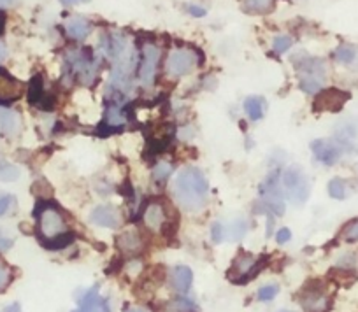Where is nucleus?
I'll list each match as a JSON object with an SVG mask.
<instances>
[{
    "mask_svg": "<svg viewBox=\"0 0 358 312\" xmlns=\"http://www.w3.org/2000/svg\"><path fill=\"white\" fill-rule=\"evenodd\" d=\"M176 204L187 212H199L208 205L209 183L197 167H187L176 177L172 186Z\"/></svg>",
    "mask_w": 358,
    "mask_h": 312,
    "instance_id": "1",
    "label": "nucleus"
},
{
    "mask_svg": "<svg viewBox=\"0 0 358 312\" xmlns=\"http://www.w3.org/2000/svg\"><path fill=\"white\" fill-rule=\"evenodd\" d=\"M36 223L37 235L50 248H60L67 242V237L71 235V226H69L67 218L60 211V207L57 204H51V202H41L37 205Z\"/></svg>",
    "mask_w": 358,
    "mask_h": 312,
    "instance_id": "2",
    "label": "nucleus"
},
{
    "mask_svg": "<svg viewBox=\"0 0 358 312\" xmlns=\"http://www.w3.org/2000/svg\"><path fill=\"white\" fill-rule=\"evenodd\" d=\"M69 74L83 87H92L97 81L101 61L88 50H71L65 54Z\"/></svg>",
    "mask_w": 358,
    "mask_h": 312,
    "instance_id": "3",
    "label": "nucleus"
},
{
    "mask_svg": "<svg viewBox=\"0 0 358 312\" xmlns=\"http://www.w3.org/2000/svg\"><path fill=\"white\" fill-rule=\"evenodd\" d=\"M299 84L309 95H316L323 90L327 81V65L320 58L306 57L302 60H295Z\"/></svg>",
    "mask_w": 358,
    "mask_h": 312,
    "instance_id": "4",
    "label": "nucleus"
},
{
    "mask_svg": "<svg viewBox=\"0 0 358 312\" xmlns=\"http://www.w3.org/2000/svg\"><path fill=\"white\" fill-rule=\"evenodd\" d=\"M260 204L265 214L283 216L287 211L285 193L280 186V170H273L260 186Z\"/></svg>",
    "mask_w": 358,
    "mask_h": 312,
    "instance_id": "5",
    "label": "nucleus"
},
{
    "mask_svg": "<svg viewBox=\"0 0 358 312\" xmlns=\"http://www.w3.org/2000/svg\"><path fill=\"white\" fill-rule=\"evenodd\" d=\"M283 190L292 204L302 205L308 202L311 193V181L301 167L292 165L283 174Z\"/></svg>",
    "mask_w": 358,
    "mask_h": 312,
    "instance_id": "6",
    "label": "nucleus"
},
{
    "mask_svg": "<svg viewBox=\"0 0 358 312\" xmlns=\"http://www.w3.org/2000/svg\"><path fill=\"white\" fill-rule=\"evenodd\" d=\"M201 64L197 51L190 50V47H176L169 53L167 60H165V72L171 77H183V75L190 74L197 65Z\"/></svg>",
    "mask_w": 358,
    "mask_h": 312,
    "instance_id": "7",
    "label": "nucleus"
},
{
    "mask_svg": "<svg viewBox=\"0 0 358 312\" xmlns=\"http://www.w3.org/2000/svg\"><path fill=\"white\" fill-rule=\"evenodd\" d=\"M162 51L157 44L146 43L141 50V58H139V67H137V77H139V83L144 88H151L157 80V70L158 64H160Z\"/></svg>",
    "mask_w": 358,
    "mask_h": 312,
    "instance_id": "8",
    "label": "nucleus"
},
{
    "mask_svg": "<svg viewBox=\"0 0 358 312\" xmlns=\"http://www.w3.org/2000/svg\"><path fill=\"white\" fill-rule=\"evenodd\" d=\"M260 258H257L251 253H241L232 263V269H230V279L236 281V283H244V281L251 279L255 274L260 269Z\"/></svg>",
    "mask_w": 358,
    "mask_h": 312,
    "instance_id": "9",
    "label": "nucleus"
},
{
    "mask_svg": "<svg viewBox=\"0 0 358 312\" xmlns=\"http://www.w3.org/2000/svg\"><path fill=\"white\" fill-rule=\"evenodd\" d=\"M167 207L164 202L151 200L148 202L146 207L143 209V225L146 226L150 232H162L167 226Z\"/></svg>",
    "mask_w": 358,
    "mask_h": 312,
    "instance_id": "10",
    "label": "nucleus"
},
{
    "mask_svg": "<svg viewBox=\"0 0 358 312\" xmlns=\"http://www.w3.org/2000/svg\"><path fill=\"white\" fill-rule=\"evenodd\" d=\"M311 151L313 154H315L316 162H320L325 167L336 165V163L341 160V154H343V151H341V147L337 146V142L334 139L313 140Z\"/></svg>",
    "mask_w": 358,
    "mask_h": 312,
    "instance_id": "11",
    "label": "nucleus"
},
{
    "mask_svg": "<svg viewBox=\"0 0 358 312\" xmlns=\"http://www.w3.org/2000/svg\"><path fill=\"white\" fill-rule=\"evenodd\" d=\"M88 221L101 228H118L122 225V212L111 204H101L92 209Z\"/></svg>",
    "mask_w": 358,
    "mask_h": 312,
    "instance_id": "12",
    "label": "nucleus"
},
{
    "mask_svg": "<svg viewBox=\"0 0 358 312\" xmlns=\"http://www.w3.org/2000/svg\"><path fill=\"white\" fill-rule=\"evenodd\" d=\"M125 104L127 101H123V98H108V105H106L104 112L106 125L111 126V128H123L129 123Z\"/></svg>",
    "mask_w": 358,
    "mask_h": 312,
    "instance_id": "13",
    "label": "nucleus"
},
{
    "mask_svg": "<svg viewBox=\"0 0 358 312\" xmlns=\"http://www.w3.org/2000/svg\"><path fill=\"white\" fill-rule=\"evenodd\" d=\"M116 246H118V249L125 256H137L143 253L144 239L137 230L130 228V230H125L123 233H120Z\"/></svg>",
    "mask_w": 358,
    "mask_h": 312,
    "instance_id": "14",
    "label": "nucleus"
},
{
    "mask_svg": "<svg viewBox=\"0 0 358 312\" xmlns=\"http://www.w3.org/2000/svg\"><path fill=\"white\" fill-rule=\"evenodd\" d=\"M23 95V84L6 70H0V105L11 104Z\"/></svg>",
    "mask_w": 358,
    "mask_h": 312,
    "instance_id": "15",
    "label": "nucleus"
},
{
    "mask_svg": "<svg viewBox=\"0 0 358 312\" xmlns=\"http://www.w3.org/2000/svg\"><path fill=\"white\" fill-rule=\"evenodd\" d=\"M72 312H111V307H109V302L101 297L99 288H92L83 295L79 307Z\"/></svg>",
    "mask_w": 358,
    "mask_h": 312,
    "instance_id": "16",
    "label": "nucleus"
},
{
    "mask_svg": "<svg viewBox=\"0 0 358 312\" xmlns=\"http://www.w3.org/2000/svg\"><path fill=\"white\" fill-rule=\"evenodd\" d=\"M301 304L306 312H327L329 309V297L322 288H308L302 293Z\"/></svg>",
    "mask_w": 358,
    "mask_h": 312,
    "instance_id": "17",
    "label": "nucleus"
},
{
    "mask_svg": "<svg viewBox=\"0 0 358 312\" xmlns=\"http://www.w3.org/2000/svg\"><path fill=\"white\" fill-rule=\"evenodd\" d=\"M334 140H336L337 146L341 147L343 153H355L357 151V146H355V140H357V125L351 121L341 123L337 126Z\"/></svg>",
    "mask_w": 358,
    "mask_h": 312,
    "instance_id": "18",
    "label": "nucleus"
},
{
    "mask_svg": "<svg viewBox=\"0 0 358 312\" xmlns=\"http://www.w3.org/2000/svg\"><path fill=\"white\" fill-rule=\"evenodd\" d=\"M348 98L346 94L339 90H329V91H323L320 94L318 101H316L315 109L316 111H339L343 107L344 101Z\"/></svg>",
    "mask_w": 358,
    "mask_h": 312,
    "instance_id": "19",
    "label": "nucleus"
},
{
    "mask_svg": "<svg viewBox=\"0 0 358 312\" xmlns=\"http://www.w3.org/2000/svg\"><path fill=\"white\" fill-rule=\"evenodd\" d=\"M92 30H94L92 23L86 18H83V16H72L65 23V34L72 40H85L92 34Z\"/></svg>",
    "mask_w": 358,
    "mask_h": 312,
    "instance_id": "20",
    "label": "nucleus"
},
{
    "mask_svg": "<svg viewBox=\"0 0 358 312\" xmlns=\"http://www.w3.org/2000/svg\"><path fill=\"white\" fill-rule=\"evenodd\" d=\"M192 281H194V274L188 267L179 265L172 270L171 274V286L174 288V291H178L179 295H185L192 288Z\"/></svg>",
    "mask_w": 358,
    "mask_h": 312,
    "instance_id": "21",
    "label": "nucleus"
},
{
    "mask_svg": "<svg viewBox=\"0 0 358 312\" xmlns=\"http://www.w3.org/2000/svg\"><path fill=\"white\" fill-rule=\"evenodd\" d=\"M22 128V119H20L18 112L11 111V109L0 107V130L6 135H16Z\"/></svg>",
    "mask_w": 358,
    "mask_h": 312,
    "instance_id": "22",
    "label": "nucleus"
},
{
    "mask_svg": "<svg viewBox=\"0 0 358 312\" xmlns=\"http://www.w3.org/2000/svg\"><path fill=\"white\" fill-rule=\"evenodd\" d=\"M334 60L344 67L355 68L358 65V47L351 46V44H343L334 51Z\"/></svg>",
    "mask_w": 358,
    "mask_h": 312,
    "instance_id": "23",
    "label": "nucleus"
},
{
    "mask_svg": "<svg viewBox=\"0 0 358 312\" xmlns=\"http://www.w3.org/2000/svg\"><path fill=\"white\" fill-rule=\"evenodd\" d=\"M248 221L246 219L239 218V219H234V221L225 223V241H232L237 242L241 239L246 237L248 233Z\"/></svg>",
    "mask_w": 358,
    "mask_h": 312,
    "instance_id": "24",
    "label": "nucleus"
},
{
    "mask_svg": "<svg viewBox=\"0 0 358 312\" xmlns=\"http://www.w3.org/2000/svg\"><path fill=\"white\" fill-rule=\"evenodd\" d=\"M244 112H246L251 121H260L265 114V101L262 97H257V95L248 97L244 101Z\"/></svg>",
    "mask_w": 358,
    "mask_h": 312,
    "instance_id": "25",
    "label": "nucleus"
},
{
    "mask_svg": "<svg viewBox=\"0 0 358 312\" xmlns=\"http://www.w3.org/2000/svg\"><path fill=\"white\" fill-rule=\"evenodd\" d=\"M165 312H199V307L190 298L178 297L176 300L169 302V305L165 307Z\"/></svg>",
    "mask_w": 358,
    "mask_h": 312,
    "instance_id": "26",
    "label": "nucleus"
},
{
    "mask_svg": "<svg viewBox=\"0 0 358 312\" xmlns=\"http://www.w3.org/2000/svg\"><path fill=\"white\" fill-rule=\"evenodd\" d=\"M274 0H243V9L253 15H264L273 9Z\"/></svg>",
    "mask_w": 358,
    "mask_h": 312,
    "instance_id": "27",
    "label": "nucleus"
},
{
    "mask_svg": "<svg viewBox=\"0 0 358 312\" xmlns=\"http://www.w3.org/2000/svg\"><path fill=\"white\" fill-rule=\"evenodd\" d=\"M329 195L336 200H344L348 197V183L341 177H334L329 183Z\"/></svg>",
    "mask_w": 358,
    "mask_h": 312,
    "instance_id": "28",
    "label": "nucleus"
},
{
    "mask_svg": "<svg viewBox=\"0 0 358 312\" xmlns=\"http://www.w3.org/2000/svg\"><path fill=\"white\" fill-rule=\"evenodd\" d=\"M172 165L169 162H158L157 165L153 167V170H151V177H153V181H157V183H165V181L169 179V177L172 176Z\"/></svg>",
    "mask_w": 358,
    "mask_h": 312,
    "instance_id": "29",
    "label": "nucleus"
},
{
    "mask_svg": "<svg viewBox=\"0 0 358 312\" xmlns=\"http://www.w3.org/2000/svg\"><path fill=\"white\" fill-rule=\"evenodd\" d=\"M20 177V169L13 163L4 162L0 160V181H6V183H11V181H16Z\"/></svg>",
    "mask_w": 358,
    "mask_h": 312,
    "instance_id": "30",
    "label": "nucleus"
},
{
    "mask_svg": "<svg viewBox=\"0 0 358 312\" xmlns=\"http://www.w3.org/2000/svg\"><path fill=\"white\" fill-rule=\"evenodd\" d=\"M341 239L344 242H357L358 241V218L351 219L350 223H346V226L341 232Z\"/></svg>",
    "mask_w": 358,
    "mask_h": 312,
    "instance_id": "31",
    "label": "nucleus"
},
{
    "mask_svg": "<svg viewBox=\"0 0 358 312\" xmlns=\"http://www.w3.org/2000/svg\"><path fill=\"white\" fill-rule=\"evenodd\" d=\"M292 46H294V39L288 36H278L276 39L273 40V50H274V53H278V54H283L285 51L290 50Z\"/></svg>",
    "mask_w": 358,
    "mask_h": 312,
    "instance_id": "32",
    "label": "nucleus"
},
{
    "mask_svg": "<svg viewBox=\"0 0 358 312\" xmlns=\"http://www.w3.org/2000/svg\"><path fill=\"white\" fill-rule=\"evenodd\" d=\"M278 293H280V288H278L276 284H265V286H262L260 290H258L257 298L260 302H268L273 300Z\"/></svg>",
    "mask_w": 358,
    "mask_h": 312,
    "instance_id": "33",
    "label": "nucleus"
},
{
    "mask_svg": "<svg viewBox=\"0 0 358 312\" xmlns=\"http://www.w3.org/2000/svg\"><path fill=\"white\" fill-rule=\"evenodd\" d=\"M211 239H213V242H216V244H220V242L225 241V223H222V221L213 223Z\"/></svg>",
    "mask_w": 358,
    "mask_h": 312,
    "instance_id": "34",
    "label": "nucleus"
},
{
    "mask_svg": "<svg viewBox=\"0 0 358 312\" xmlns=\"http://www.w3.org/2000/svg\"><path fill=\"white\" fill-rule=\"evenodd\" d=\"M11 279H13L11 269H9V267L6 265V263L0 262V291H4L6 288L9 286Z\"/></svg>",
    "mask_w": 358,
    "mask_h": 312,
    "instance_id": "35",
    "label": "nucleus"
},
{
    "mask_svg": "<svg viewBox=\"0 0 358 312\" xmlns=\"http://www.w3.org/2000/svg\"><path fill=\"white\" fill-rule=\"evenodd\" d=\"M11 207H13V197H9V195L0 197V216H4L6 212H9V209Z\"/></svg>",
    "mask_w": 358,
    "mask_h": 312,
    "instance_id": "36",
    "label": "nucleus"
},
{
    "mask_svg": "<svg viewBox=\"0 0 358 312\" xmlns=\"http://www.w3.org/2000/svg\"><path fill=\"white\" fill-rule=\"evenodd\" d=\"M290 239H292V232L288 228H281L276 232V241L280 242V244H287Z\"/></svg>",
    "mask_w": 358,
    "mask_h": 312,
    "instance_id": "37",
    "label": "nucleus"
},
{
    "mask_svg": "<svg viewBox=\"0 0 358 312\" xmlns=\"http://www.w3.org/2000/svg\"><path fill=\"white\" fill-rule=\"evenodd\" d=\"M13 246V241L9 237H6L4 233L0 232V251H8Z\"/></svg>",
    "mask_w": 358,
    "mask_h": 312,
    "instance_id": "38",
    "label": "nucleus"
},
{
    "mask_svg": "<svg viewBox=\"0 0 358 312\" xmlns=\"http://www.w3.org/2000/svg\"><path fill=\"white\" fill-rule=\"evenodd\" d=\"M188 13L194 16H197V18H201V16L206 15V9L201 8V6H188Z\"/></svg>",
    "mask_w": 358,
    "mask_h": 312,
    "instance_id": "39",
    "label": "nucleus"
},
{
    "mask_svg": "<svg viewBox=\"0 0 358 312\" xmlns=\"http://www.w3.org/2000/svg\"><path fill=\"white\" fill-rule=\"evenodd\" d=\"M85 2H90V0H62L64 6H76V4H85Z\"/></svg>",
    "mask_w": 358,
    "mask_h": 312,
    "instance_id": "40",
    "label": "nucleus"
},
{
    "mask_svg": "<svg viewBox=\"0 0 358 312\" xmlns=\"http://www.w3.org/2000/svg\"><path fill=\"white\" fill-rule=\"evenodd\" d=\"M2 312H22V307H20L18 304H11V305H8V307H6Z\"/></svg>",
    "mask_w": 358,
    "mask_h": 312,
    "instance_id": "41",
    "label": "nucleus"
},
{
    "mask_svg": "<svg viewBox=\"0 0 358 312\" xmlns=\"http://www.w3.org/2000/svg\"><path fill=\"white\" fill-rule=\"evenodd\" d=\"M4 25H6V16H4V13L0 11V34L4 32Z\"/></svg>",
    "mask_w": 358,
    "mask_h": 312,
    "instance_id": "42",
    "label": "nucleus"
},
{
    "mask_svg": "<svg viewBox=\"0 0 358 312\" xmlns=\"http://www.w3.org/2000/svg\"><path fill=\"white\" fill-rule=\"evenodd\" d=\"M6 54H8V50H6V46L2 43H0V61L4 60Z\"/></svg>",
    "mask_w": 358,
    "mask_h": 312,
    "instance_id": "43",
    "label": "nucleus"
},
{
    "mask_svg": "<svg viewBox=\"0 0 358 312\" xmlns=\"http://www.w3.org/2000/svg\"><path fill=\"white\" fill-rule=\"evenodd\" d=\"M13 2H15V0H0V8H8Z\"/></svg>",
    "mask_w": 358,
    "mask_h": 312,
    "instance_id": "44",
    "label": "nucleus"
},
{
    "mask_svg": "<svg viewBox=\"0 0 358 312\" xmlns=\"http://www.w3.org/2000/svg\"><path fill=\"white\" fill-rule=\"evenodd\" d=\"M125 312H146V311H144V309H139V307H134V309H129V311H125Z\"/></svg>",
    "mask_w": 358,
    "mask_h": 312,
    "instance_id": "45",
    "label": "nucleus"
},
{
    "mask_svg": "<svg viewBox=\"0 0 358 312\" xmlns=\"http://www.w3.org/2000/svg\"><path fill=\"white\" fill-rule=\"evenodd\" d=\"M281 312H292V311H281Z\"/></svg>",
    "mask_w": 358,
    "mask_h": 312,
    "instance_id": "46",
    "label": "nucleus"
}]
</instances>
